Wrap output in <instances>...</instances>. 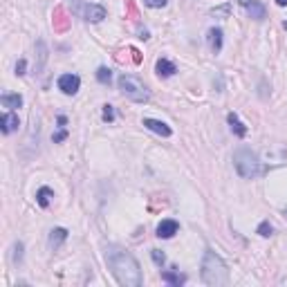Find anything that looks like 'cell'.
Here are the masks:
<instances>
[{
  "instance_id": "cell-20",
  "label": "cell",
  "mask_w": 287,
  "mask_h": 287,
  "mask_svg": "<svg viewBox=\"0 0 287 287\" xmlns=\"http://www.w3.org/2000/svg\"><path fill=\"white\" fill-rule=\"evenodd\" d=\"M97 81H99V83H104V85H108L112 81V70L110 68H99L97 70Z\"/></svg>"
},
{
  "instance_id": "cell-30",
  "label": "cell",
  "mask_w": 287,
  "mask_h": 287,
  "mask_svg": "<svg viewBox=\"0 0 287 287\" xmlns=\"http://www.w3.org/2000/svg\"><path fill=\"white\" fill-rule=\"evenodd\" d=\"M211 14H229V5H225V7H220V9H213V12H211Z\"/></svg>"
},
{
  "instance_id": "cell-16",
  "label": "cell",
  "mask_w": 287,
  "mask_h": 287,
  "mask_svg": "<svg viewBox=\"0 0 287 287\" xmlns=\"http://www.w3.org/2000/svg\"><path fill=\"white\" fill-rule=\"evenodd\" d=\"M66 240H68V229H63V227H56V229L50 231V245H52L54 249L61 247Z\"/></svg>"
},
{
  "instance_id": "cell-4",
  "label": "cell",
  "mask_w": 287,
  "mask_h": 287,
  "mask_svg": "<svg viewBox=\"0 0 287 287\" xmlns=\"http://www.w3.org/2000/svg\"><path fill=\"white\" fill-rule=\"evenodd\" d=\"M119 90H121V94L126 99L135 101V104H146L150 99L148 88L137 77H133V74H121L119 77Z\"/></svg>"
},
{
  "instance_id": "cell-11",
  "label": "cell",
  "mask_w": 287,
  "mask_h": 287,
  "mask_svg": "<svg viewBox=\"0 0 287 287\" xmlns=\"http://www.w3.org/2000/svg\"><path fill=\"white\" fill-rule=\"evenodd\" d=\"M177 229H180V225L175 220H162L157 225V238H173L177 234Z\"/></svg>"
},
{
  "instance_id": "cell-9",
  "label": "cell",
  "mask_w": 287,
  "mask_h": 287,
  "mask_svg": "<svg viewBox=\"0 0 287 287\" xmlns=\"http://www.w3.org/2000/svg\"><path fill=\"white\" fill-rule=\"evenodd\" d=\"M155 72H157V77L160 79H169V77H173V74L177 72V68H175V63L169 61V58H160V61L155 63Z\"/></svg>"
},
{
  "instance_id": "cell-32",
  "label": "cell",
  "mask_w": 287,
  "mask_h": 287,
  "mask_svg": "<svg viewBox=\"0 0 287 287\" xmlns=\"http://www.w3.org/2000/svg\"><path fill=\"white\" fill-rule=\"evenodd\" d=\"M276 3H278L280 7H287V0H276Z\"/></svg>"
},
{
  "instance_id": "cell-23",
  "label": "cell",
  "mask_w": 287,
  "mask_h": 287,
  "mask_svg": "<svg viewBox=\"0 0 287 287\" xmlns=\"http://www.w3.org/2000/svg\"><path fill=\"white\" fill-rule=\"evenodd\" d=\"M23 261V242H16L14 245V263Z\"/></svg>"
},
{
  "instance_id": "cell-22",
  "label": "cell",
  "mask_w": 287,
  "mask_h": 287,
  "mask_svg": "<svg viewBox=\"0 0 287 287\" xmlns=\"http://www.w3.org/2000/svg\"><path fill=\"white\" fill-rule=\"evenodd\" d=\"M150 256H153V261H155V265H164L166 263V256H164V251H160V249H150Z\"/></svg>"
},
{
  "instance_id": "cell-1",
  "label": "cell",
  "mask_w": 287,
  "mask_h": 287,
  "mask_svg": "<svg viewBox=\"0 0 287 287\" xmlns=\"http://www.w3.org/2000/svg\"><path fill=\"white\" fill-rule=\"evenodd\" d=\"M106 263L119 285H123V287L142 285V267H139L137 258H135L133 253L123 251V249H119V247H108L106 249Z\"/></svg>"
},
{
  "instance_id": "cell-3",
  "label": "cell",
  "mask_w": 287,
  "mask_h": 287,
  "mask_svg": "<svg viewBox=\"0 0 287 287\" xmlns=\"http://www.w3.org/2000/svg\"><path fill=\"white\" fill-rule=\"evenodd\" d=\"M234 166H236L238 175L245 177V180H256V177L265 175V171H267L263 166V162L258 160V155L251 148H245V146L234 153Z\"/></svg>"
},
{
  "instance_id": "cell-13",
  "label": "cell",
  "mask_w": 287,
  "mask_h": 287,
  "mask_svg": "<svg viewBox=\"0 0 287 287\" xmlns=\"http://www.w3.org/2000/svg\"><path fill=\"white\" fill-rule=\"evenodd\" d=\"M52 198H54V191L50 186H41L39 191H36V202H39V207H43V209L50 207Z\"/></svg>"
},
{
  "instance_id": "cell-29",
  "label": "cell",
  "mask_w": 287,
  "mask_h": 287,
  "mask_svg": "<svg viewBox=\"0 0 287 287\" xmlns=\"http://www.w3.org/2000/svg\"><path fill=\"white\" fill-rule=\"evenodd\" d=\"M131 54H133V63H142V54H139V50H135V47H131Z\"/></svg>"
},
{
  "instance_id": "cell-25",
  "label": "cell",
  "mask_w": 287,
  "mask_h": 287,
  "mask_svg": "<svg viewBox=\"0 0 287 287\" xmlns=\"http://www.w3.org/2000/svg\"><path fill=\"white\" fill-rule=\"evenodd\" d=\"M144 5H148V7L160 9V7H166V5H169V0H144Z\"/></svg>"
},
{
  "instance_id": "cell-5",
  "label": "cell",
  "mask_w": 287,
  "mask_h": 287,
  "mask_svg": "<svg viewBox=\"0 0 287 287\" xmlns=\"http://www.w3.org/2000/svg\"><path fill=\"white\" fill-rule=\"evenodd\" d=\"M79 88H81V79L77 74H61V77H58V90H61L63 94L72 97L79 92Z\"/></svg>"
},
{
  "instance_id": "cell-8",
  "label": "cell",
  "mask_w": 287,
  "mask_h": 287,
  "mask_svg": "<svg viewBox=\"0 0 287 287\" xmlns=\"http://www.w3.org/2000/svg\"><path fill=\"white\" fill-rule=\"evenodd\" d=\"M52 25H54V31H58V34H63V31L70 29V18H68V14H66V9H63V7H56V9H54V20H52Z\"/></svg>"
},
{
  "instance_id": "cell-6",
  "label": "cell",
  "mask_w": 287,
  "mask_h": 287,
  "mask_svg": "<svg viewBox=\"0 0 287 287\" xmlns=\"http://www.w3.org/2000/svg\"><path fill=\"white\" fill-rule=\"evenodd\" d=\"M81 16H83L88 23H99V20H104L106 18V7H101V5H83L81 7Z\"/></svg>"
},
{
  "instance_id": "cell-19",
  "label": "cell",
  "mask_w": 287,
  "mask_h": 287,
  "mask_svg": "<svg viewBox=\"0 0 287 287\" xmlns=\"http://www.w3.org/2000/svg\"><path fill=\"white\" fill-rule=\"evenodd\" d=\"M162 280H166V283H171V285H175V287H180L184 280H186V276L180 274V272H162Z\"/></svg>"
},
{
  "instance_id": "cell-18",
  "label": "cell",
  "mask_w": 287,
  "mask_h": 287,
  "mask_svg": "<svg viewBox=\"0 0 287 287\" xmlns=\"http://www.w3.org/2000/svg\"><path fill=\"white\" fill-rule=\"evenodd\" d=\"M36 52H39V63H36V74L43 72V68H45V61H47V47L45 43L39 41L36 43Z\"/></svg>"
},
{
  "instance_id": "cell-26",
  "label": "cell",
  "mask_w": 287,
  "mask_h": 287,
  "mask_svg": "<svg viewBox=\"0 0 287 287\" xmlns=\"http://www.w3.org/2000/svg\"><path fill=\"white\" fill-rule=\"evenodd\" d=\"M126 7H128V16H131V18L135 20V18H137V7H135V0H126Z\"/></svg>"
},
{
  "instance_id": "cell-15",
  "label": "cell",
  "mask_w": 287,
  "mask_h": 287,
  "mask_svg": "<svg viewBox=\"0 0 287 287\" xmlns=\"http://www.w3.org/2000/svg\"><path fill=\"white\" fill-rule=\"evenodd\" d=\"M209 45H211V50H213L215 54L222 50V29L220 27H211L209 29Z\"/></svg>"
},
{
  "instance_id": "cell-14",
  "label": "cell",
  "mask_w": 287,
  "mask_h": 287,
  "mask_svg": "<svg viewBox=\"0 0 287 287\" xmlns=\"http://www.w3.org/2000/svg\"><path fill=\"white\" fill-rule=\"evenodd\" d=\"M227 121H229V126H231V131H234L236 137H240V139H242V137L247 135V126L240 121V119H238V115H234V112H231V115L227 117Z\"/></svg>"
},
{
  "instance_id": "cell-31",
  "label": "cell",
  "mask_w": 287,
  "mask_h": 287,
  "mask_svg": "<svg viewBox=\"0 0 287 287\" xmlns=\"http://www.w3.org/2000/svg\"><path fill=\"white\" fill-rule=\"evenodd\" d=\"M139 39L146 41V39H148V31H146V29H139Z\"/></svg>"
},
{
  "instance_id": "cell-7",
  "label": "cell",
  "mask_w": 287,
  "mask_h": 287,
  "mask_svg": "<svg viewBox=\"0 0 287 287\" xmlns=\"http://www.w3.org/2000/svg\"><path fill=\"white\" fill-rule=\"evenodd\" d=\"M238 5H240V7L245 9V12L251 16L253 20H263L265 14H267V12H265V7L258 3V0H238Z\"/></svg>"
},
{
  "instance_id": "cell-28",
  "label": "cell",
  "mask_w": 287,
  "mask_h": 287,
  "mask_svg": "<svg viewBox=\"0 0 287 287\" xmlns=\"http://www.w3.org/2000/svg\"><path fill=\"white\" fill-rule=\"evenodd\" d=\"M66 137H68V131H66V128H61V131H58L56 135H54L52 139H54V144H58V142H63V139H66Z\"/></svg>"
},
{
  "instance_id": "cell-24",
  "label": "cell",
  "mask_w": 287,
  "mask_h": 287,
  "mask_svg": "<svg viewBox=\"0 0 287 287\" xmlns=\"http://www.w3.org/2000/svg\"><path fill=\"white\" fill-rule=\"evenodd\" d=\"M104 121H108V123H110V121H115V110H112V106H104Z\"/></svg>"
},
{
  "instance_id": "cell-33",
  "label": "cell",
  "mask_w": 287,
  "mask_h": 287,
  "mask_svg": "<svg viewBox=\"0 0 287 287\" xmlns=\"http://www.w3.org/2000/svg\"><path fill=\"white\" fill-rule=\"evenodd\" d=\"M283 27H285V29H287V20H285V23H283Z\"/></svg>"
},
{
  "instance_id": "cell-2",
  "label": "cell",
  "mask_w": 287,
  "mask_h": 287,
  "mask_svg": "<svg viewBox=\"0 0 287 287\" xmlns=\"http://www.w3.org/2000/svg\"><path fill=\"white\" fill-rule=\"evenodd\" d=\"M202 283L209 287H225L229 285V269L213 249H207L202 256Z\"/></svg>"
},
{
  "instance_id": "cell-12",
  "label": "cell",
  "mask_w": 287,
  "mask_h": 287,
  "mask_svg": "<svg viewBox=\"0 0 287 287\" xmlns=\"http://www.w3.org/2000/svg\"><path fill=\"white\" fill-rule=\"evenodd\" d=\"M3 133L5 135H9V133H14L16 128L20 126V121H18V115H14V112H5L3 115Z\"/></svg>"
},
{
  "instance_id": "cell-21",
  "label": "cell",
  "mask_w": 287,
  "mask_h": 287,
  "mask_svg": "<svg viewBox=\"0 0 287 287\" xmlns=\"http://www.w3.org/2000/svg\"><path fill=\"white\" fill-rule=\"evenodd\" d=\"M258 234H261L263 238H269V236H272V234H274V229H272V225H269V222H267V220H265V222H261V225H258Z\"/></svg>"
},
{
  "instance_id": "cell-17",
  "label": "cell",
  "mask_w": 287,
  "mask_h": 287,
  "mask_svg": "<svg viewBox=\"0 0 287 287\" xmlns=\"http://www.w3.org/2000/svg\"><path fill=\"white\" fill-rule=\"evenodd\" d=\"M3 106L5 108H9V110H16V108H20L23 106V97L20 94H3Z\"/></svg>"
},
{
  "instance_id": "cell-10",
  "label": "cell",
  "mask_w": 287,
  "mask_h": 287,
  "mask_svg": "<svg viewBox=\"0 0 287 287\" xmlns=\"http://www.w3.org/2000/svg\"><path fill=\"white\" fill-rule=\"evenodd\" d=\"M144 126L148 128V131H153V133H157V135H162V137H171V133H173L169 123L157 121V119H148V117L144 119Z\"/></svg>"
},
{
  "instance_id": "cell-27",
  "label": "cell",
  "mask_w": 287,
  "mask_h": 287,
  "mask_svg": "<svg viewBox=\"0 0 287 287\" xmlns=\"http://www.w3.org/2000/svg\"><path fill=\"white\" fill-rule=\"evenodd\" d=\"M25 68H27L25 58H20V61L16 63V74H18V77H23V74H25Z\"/></svg>"
}]
</instances>
